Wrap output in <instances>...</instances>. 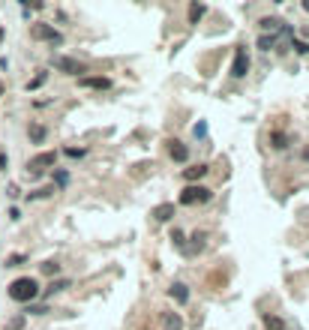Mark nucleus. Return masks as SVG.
<instances>
[{
    "mask_svg": "<svg viewBox=\"0 0 309 330\" xmlns=\"http://www.w3.org/2000/svg\"><path fill=\"white\" fill-rule=\"evenodd\" d=\"M204 231H195V234H192V243H189V246H183V255H186V258H192V255H198V252H201V249H204Z\"/></svg>",
    "mask_w": 309,
    "mask_h": 330,
    "instance_id": "1a4fd4ad",
    "label": "nucleus"
},
{
    "mask_svg": "<svg viewBox=\"0 0 309 330\" xmlns=\"http://www.w3.org/2000/svg\"><path fill=\"white\" fill-rule=\"evenodd\" d=\"M27 135H30V141H33V144H42V141H45V126H39V123H30Z\"/></svg>",
    "mask_w": 309,
    "mask_h": 330,
    "instance_id": "ddd939ff",
    "label": "nucleus"
},
{
    "mask_svg": "<svg viewBox=\"0 0 309 330\" xmlns=\"http://www.w3.org/2000/svg\"><path fill=\"white\" fill-rule=\"evenodd\" d=\"M168 294H171L177 303H186V300H189V288H186L183 282H174L171 288H168Z\"/></svg>",
    "mask_w": 309,
    "mask_h": 330,
    "instance_id": "9b49d317",
    "label": "nucleus"
},
{
    "mask_svg": "<svg viewBox=\"0 0 309 330\" xmlns=\"http://www.w3.org/2000/svg\"><path fill=\"white\" fill-rule=\"evenodd\" d=\"M42 273H45V276H57V273H60V264H57V261H45V264H42Z\"/></svg>",
    "mask_w": 309,
    "mask_h": 330,
    "instance_id": "a211bd4d",
    "label": "nucleus"
},
{
    "mask_svg": "<svg viewBox=\"0 0 309 330\" xmlns=\"http://www.w3.org/2000/svg\"><path fill=\"white\" fill-rule=\"evenodd\" d=\"M78 84L90 87V90H111V78H105V75H84V78H78Z\"/></svg>",
    "mask_w": 309,
    "mask_h": 330,
    "instance_id": "423d86ee",
    "label": "nucleus"
},
{
    "mask_svg": "<svg viewBox=\"0 0 309 330\" xmlns=\"http://www.w3.org/2000/svg\"><path fill=\"white\" fill-rule=\"evenodd\" d=\"M33 36L36 39H45V42H60L63 36L54 30V27H48V24H33Z\"/></svg>",
    "mask_w": 309,
    "mask_h": 330,
    "instance_id": "6e6552de",
    "label": "nucleus"
},
{
    "mask_svg": "<svg viewBox=\"0 0 309 330\" xmlns=\"http://www.w3.org/2000/svg\"><path fill=\"white\" fill-rule=\"evenodd\" d=\"M180 327H183V321L174 312H165V330H180Z\"/></svg>",
    "mask_w": 309,
    "mask_h": 330,
    "instance_id": "dca6fc26",
    "label": "nucleus"
},
{
    "mask_svg": "<svg viewBox=\"0 0 309 330\" xmlns=\"http://www.w3.org/2000/svg\"><path fill=\"white\" fill-rule=\"evenodd\" d=\"M285 141H288L285 135H279V132H273V147H276V150H279V147H288Z\"/></svg>",
    "mask_w": 309,
    "mask_h": 330,
    "instance_id": "412c9836",
    "label": "nucleus"
},
{
    "mask_svg": "<svg viewBox=\"0 0 309 330\" xmlns=\"http://www.w3.org/2000/svg\"><path fill=\"white\" fill-rule=\"evenodd\" d=\"M270 45H273V36H261V39H258V48H261V51H270Z\"/></svg>",
    "mask_w": 309,
    "mask_h": 330,
    "instance_id": "aec40b11",
    "label": "nucleus"
},
{
    "mask_svg": "<svg viewBox=\"0 0 309 330\" xmlns=\"http://www.w3.org/2000/svg\"><path fill=\"white\" fill-rule=\"evenodd\" d=\"M21 261H24V255H9L6 258V267H18Z\"/></svg>",
    "mask_w": 309,
    "mask_h": 330,
    "instance_id": "5701e85b",
    "label": "nucleus"
},
{
    "mask_svg": "<svg viewBox=\"0 0 309 330\" xmlns=\"http://www.w3.org/2000/svg\"><path fill=\"white\" fill-rule=\"evenodd\" d=\"M54 162H57V153H54V150H45V153H36L33 159L27 162V171H30V174H39V171L54 168Z\"/></svg>",
    "mask_w": 309,
    "mask_h": 330,
    "instance_id": "7ed1b4c3",
    "label": "nucleus"
},
{
    "mask_svg": "<svg viewBox=\"0 0 309 330\" xmlns=\"http://www.w3.org/2000/svg\"><path fill=\"white\" fill-rule=\"evenodd\" d=\"M210 198H213V192H210L207 186H186V189L180 192V198H177V201L189 207V204H207Z\"/></svg>",
    "mask_w": 309,
    "mask_h": 330,
    "instance_id": "f03ea898",
    "label": "nucleus"
},
{
    "mask_svg": "<svg viewBox=\"0 0 309 330\" xmlns=\"http://www.w3.org/2000/svg\"><path fill=\"white\" fill-rule=\"evenodd\" d=\"M45 81H48V72H45V69H42V72H39V75H33V78H30V81H27V90H36V87H42V84H45Z\"/></svg>",
    "mask_w": 309,
    "mask_h": 330,
    "instance_id": "2eb2a0df",
    "label": "nucleus"
},
{
    "mask_svg": "<svg viewBox=\"0 0 309 330\" xmlns=\"http://www.w3.org/2000/svg\"><path fill=\"white\" fill-rule=\"evenodd\" d=\"M204 12H207V6H204V3H192V12H189V24H198Z\"/></svg>",
    "mask_w": 309,
    "mask_h": 330,
    "instance_id": "4468645a",
    "label": "nucleus"
},
{
    "mask_svg": "<svg viewBox=\"0 0 309 330\" xmlns=\"http://www.w3.org/2000/svg\"><path fill=\"white\" fill-rule=\"evenodd\" d=\"M0 93H3V84H0Z\"/></svg>",
    "mask_w": 309,
    "mask_h": 330,
    "instance_id": "a878e982",
    "label": "nucleus"
},
{
    "mask_svg": "<svg viewBox=\"0 0 309 330\" xmlns=\"http://www.w3.org/2000/svg\"><path fill=\"white\" fill-rule=\"evenodd\" d=\"M207 171H210V168H207L204 162H198V165H192V168H186V171H183V180H186V183H189V180H201Z\"/></svg>",
    "mask_w": 309,
    "mask_h": 330,
    "instance_id": "9d476101",
    "label": "nucleus"
},
{
    "mask_svg": "<svg viewBox=\"0 0 309 330\" xmlns=\"http://www.w3.org/2000/svg\"><path fill=\"white\" fill-rule=\"evenodd\" d=\"M246 72H249V51L246 48H237L234 51V60H231V75L234 78H246Z\"/></svg>",
    "mask_w": 309,
    "mask_h": 330,
    "instance_id": "39448f33",
    "label": "nucleus"
},
{
    "mask_svg": "<svg viewBox=\"0 0 309 330\" xmlns=\"http://www.w3.org/2000/svg\"><path fill=\"white\" fill-rule=\"evenodd\" d=\"M276 24H279L276 18H261V21H258V27H261V30H273Z\"/></svg>",
    "mask_w": 309,
    "mask_h": 330,
    "instance_id": "6ab92c4d",
    "label": "nucleus"
},
{
    "mask_svg": "<svg viewBox=\"0 0 309 330\" xmlns=\"http://www.w3.org/2000/svg\"><path fill=\"white\" fill-rule=\"evenodd\" d=\"M9 297L15 303H30V300L39 297V282H36L33 276H21V279H15L9 285Z\"/></svg>",
    "mask_w": 309,
    "mask_h": 330,
    "instance_id": "f257e3e1",
    "label": "nucleus"
},
{
    "mask_svg": "<svg viewBox=\"0 0 309 330\" xmlns=\"http://www.w3.org/2000/svg\"><path fill=\"white\" fill-rule=\"evenodd\" d=\"M303 12H309V0H303Z\"/></svg>",
    "mask_w": 309,
    "mask_h": 330,
    "instance_id": "393cba45",
    "label": "nucleus"
},
{
    "mask_svg": "<svg viewBox=\"0 0 309 330\" xmlns=\"http://www.w3.org/2000/svg\"><path fill=\"white\" fill-rule=\"evenodd\" d=\"M54 66L60 72H66V75H78V78H84V72H87V66L81 63V60H72V57H57Z\"/></svg>",
    "mask_w": 309,
    "mask_h": 330,
    "instance_id": "20e7f679",
    "label": "nucleus"
},
{
    "mask_svg": "<svg viewBox=\"0 0 309 330\" xmlns=\"http://www.w3.org/2000/svg\"><path fill=\"white\" fill-rule=\"evenodd\" d=\"M54 180H57V186H66V183H69V174H66V171H57V174H54Z\"/></svg>",
    "mask_w": 309,
    "mask_h": 330,
    "instance_id": "4be33fe9",
    "label": "nucleus"
},
{
    "mask_svg": "<svg viewBox=\"0 0 309 330\" xmlns=\"http://www.w3.org/2000/svg\"><path fill=\"white\" fill-rule=\"evenodd\" d=\"M168 156H171L174 162H186V159H189V147H186L183 141L171 138V141H168Z\"/></svg>",
    "mask_w": 309,
    "mask_h": 330,
    "instance_id": "0eeeda50",
    "label": "nucleus"
},
{
    "mask_svg": "<svg viewBox=\"0 0 309 330\" xmlns=\"http://www.w3.org/2000/svg\"><path fill=\"white\" fill-rule=\"evenodd\" d=\"M294 48H297V54H306V51H309L306 42H294Z\"/></svg>",
    "mask_w": 309,
    "mask_h": 330,
    "instance_id": "b1692460",
    "label": "nucleus"
},
{
    "mask_svg": "<svg viewBox=\"0 0 309 330\" xmlns=\"http://www.w3.org/2000/svg\"><path fill=\"white\" fill-rule=\"evenodd\" d=\"M153 216H156L159 222H168V219L174 216V204H159V207L153 210Z\"/></svg>",
    "mask_w": 309,
    "mask_h": 330,
    "instance_id": "f8f14e48",
    "label": "nucleus"
},
{
    "mask_svg": "<svg viewBox=\"0 0 309 330\" xmlns=\"http://www.w3.org/2000/svg\"><path fill=\"white\" fill-rule=\"evenodd\" d=\"M51 195H54V186H42V189L30 192V201H36V198H51Z\"/></svg>",
    "mask_w": 309,
    "mask_h": 330,
    "instance_id": "f3484780",
    "label": "nucleus"
}]
</instances>
